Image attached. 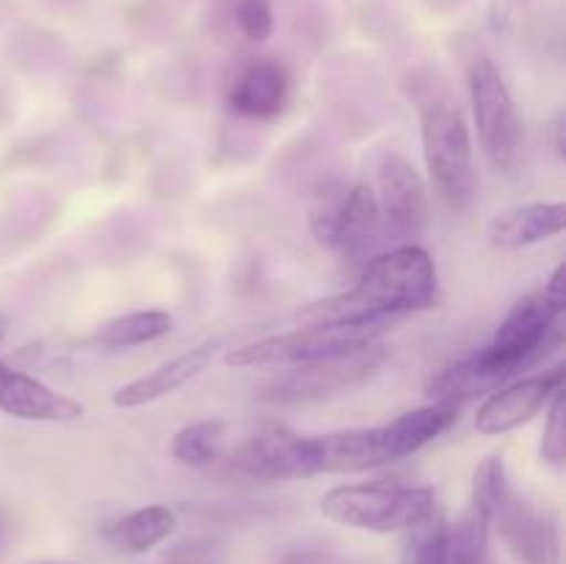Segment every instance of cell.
<instances>
[{"mask_svg":"<svg viewBox=\"0 0 566 564\" xmlns=\"http://www.w3.org/2000/svg\"><path fill=\"white\" fill-rule=\"evenodd\" d=\"M564 310V265H558L539 293H528L512 304L490 346L431 376L426 385L429 401L462 407L545 363L547 354L562 346Z\"/></svg>","mask_w":566,"mask_h":564,"instance_id":"obj_1","label":"cell"},{"mask_svg":"<svg viewBox=\"0 0 566 564\" xmlns=\"http://www.w3.org/2000/svg\"><path fill=\"white\" fill-rule=\"evenodd\" d=\"M437 263L420 243H398L365 263L352 291L310 302L302 324H396L403 315L434 307Z\"/></svg>","mask_w":566,"mask_h":564,"instance_id":"obj_2","label":"cell"},{"mask_svg":"<svg viewBox=\"0 0 566 564\" xmlns=\"http://www.w3.org/2000/svg\"><path fill=\"white\" fill-rule=\"evenodd\" d=\"M418 116L431 186L453 210H464L475 194L473 136L468 116L446 86L431 83L418 92Z\"/></svg>","mask_w":566,"mask_h":564,"instance_id":"obj_3","label":"cell"},{"mask_svg":"<svg viewBox=\"0 0 566 564\" xmlns=\"http://www.w3.org/2000/svg\"><path fill=\"white\" fill-rule=\"evenodd\" d=\"M390 324H304L298 330L260 337L227 352V365L235 368H298L348 357L379 346Z\"/></svg>","mask_w":566,"mask_h":564,"instance_id":"obj_4","label":"cell"},{"mask_svg":"<svg viewBox=\"0 0 566 564\" xmlns=\"http://www.w3.org/2000/svg\"><path fill=\"white\" fill-rule=\"evenodd\" d=\"M437 512V495L431 487L390 484V481H368V484L332 487L321 498V514L337 525L376 534L407 531Z\"/></svg>","mask_w":566,"mask_h":564,"instance_id":"obj_5","label":"cell"},{"mask_svg":"<svg viewBox=\"0 0 566 564\" xmlns=\"http://www.w3.org/2000/svg\"><path fill=\"white\" fill-rule=\"evenodd\" d=\"M470 111H473L475 130L481 149L495 169L506 171L517 164L523 125H520L517 105L503 81L501 70L492 59H475L468 72Z\"/></svg>","mask_w":566,"mask_h":564,"instance_id":"obj_6","label":"cell"},{"mask_svg":"<svg viewBox=\"0 0 566 564\" xmlns=\"http://www.w3.org/2000/svg\"><path fill=\"white\" fill-rule=\"evenodd\" d=\"M385 359V346H370L365 352L348 354V357L324 359V363L298 365V368H285L280 379L265 387L263 398L274 404H298V401H318V398L337 396L352 387H359Z\"/></svg>","mask_w":566,"mask_h":564,"instance_id":"obj_7","label":"cell"},{"mask_svg":"<svg viewBox=\"0 0 566 564\" xmlns=\"http://www.w3.org/2000/svg\"><path fill=\"white\" fill-rule=\"evenodd\" d=\"M376 199L390 236L415 238L429 219V188L412 160L401 153L381 149L374 160Z\"/></svg>","mask_w":566,"mask_h":564,"instance_id":"obj_8","label":"cell"},{"mask_svg":"<svg viewBox=\"0 0 566 564\" xmlns=\"http://www.w3.org/2000/svg\"><path fill=\"white\" fill-rule=\"evenodd\" d=\"M562 387L564 365L534 376H520V379L497 387L484 398V404L475 412V429L486 437L509 435V431L534 420Z\"/></svg>","mask_w":566,"mask_h":564,"instance_id":"obj_9","label":"cell"},{"mask_svg":"<svg viewBox=\"0 0 566 564\" xmlns=\"http://www.w3.org/2000/svg\"><path fill=\"white\" fill-rule=\"evenodd\" d=\"M492 525L501 529L503 540L512 547L520 564H562V542H558L556 523L536 512L525 498H520L512 484L506 487L501 503H497Z\"/></svg>","mask_w":566,"mask_h":564,"instance_id":"obj_10","label":"cell"},{"mask_svg":"<svg viewBox=\"0 0 566 564\" xmlns=\"http://www.w3.org/2000/svg\"><path fill=\"white\" fill-rule=\"evenodd\" d=\"M0 412L36 424H75L83 418V404L25 370L0 363Z\"/></svg>","mask_w":566,"mask_h":564,"instance_id":"obj_11","label":"cell"},{"mask_svg":"<svg viewBox=\"0 0 566 564\" xmlns=\"http://www.w3.org/2000/svg\"><path fill=\"white\" fill-rule=\"evenodd\" d=\"M216 352H219V341L199 343V346L188 348V352L160 363L158 368H153L149 374L136 376L133 382L122 385L119 390H114V396H111V404H114L116 409H136L160 401V398L171 396V393H177L180 387H186L188 382L197 379V376L213 363Z\"/></svg>","mask_w":566,"mask_h":564,"instance_id":"obj_12","label":"cell"},{"mask_svg":"<svg viewBox=\"0 0 566 564\" xmlns=\"http://www.w3.org/2000/svg\"><path fill=\"white\" fill-rule=\"evenodd\" d=\"M387 224L381 216L379 199L370 182L359 180L346 188L340 216L335 224V238H332V252L346 260L365 258L376 247L385 243Z\"/></svg>","mask_w":566,"mask_h":564,"instance_id":"obj_13","label":"cell"},{"mask_svg":"<svg viewBox=\"0 0 566 564\" xmlns=\"http://www.w3.org/2000/svg\"><path fill=\"white\" fill-rule=\"evenodd\" d=\"M287 97H291V77L285 66L271 59H260L238 72L227 92V105L247 119H274L285 111Z\"/></svg>","mask_w":566,"mask_h":564,"instance_id":"obj_14","label":"cell"},{"mask_svg":"<svg viewBox=\"0 0 566 564\" xmlns=\"http://www.w3.org/2000/svg\"><path fill=\"white\" fill-rule=\"evenodd\" d=\"M564 227V202H525L503 210L492 219L490 241L497 249H525L562 236Z\"/></svg>","mask_w":566,"mask_h":564,"instance_id":"obj_15","label":"cell"},{"mask_svg":"<svg viewBox=\"0 0 566 564\" xmlns=\"http://www.w3.org/2000/svg\"><path fill=\"white\" fill-rule=\"evenodd\" d=\"M457 418L459 407H453V404L429 401L423 404V407L398 415L390 424H381V435H385L390 462H398V459L418 453L420 448L429 446L431 440H437L442 431L451 429Z\"/></svg>","mask_w":566,"mask_h":564,"instance_id":"obj_16","label":"cell"},{"mask_svg":"<svg viewBox=\"0 0 566 564\" xmlns=\"http://www.w3.org/2000/svg\"><path fill=\"white\" fill-rule=\"evenodd\" d=\"M175 330V318L166 310H133V313L116 315L94 330V346L103 352H125V348L147 346L160 341Z\"/></svg>","mask_w":566,"mask_h":564,"instance_id":"obj_17","label":"cell"},{"mask_svg":"<svg viewBox=\"0 0 566 564\" xmlns=\"http://www.w3.org/2000/svg\"><path fill=\"white\" fill-rule=\"evenodd\" d=\"M175 512L164 503H153V506H142L116 520L108 529V540L125 553H147L160 545L175 531Z\"/></svg>","mask_w":566,"mask_h":564,"instance_id":"obj_18","label":"cell"},{"mask_svg":"<svg viewBox=\"0 0 566 564\" xmlns=\"http://www.w3.org/2000/svg\"><path fill=\"white\" fill-rule=\"evenodd\" d=\"M401 564H451V525L442 514H429L407 529L401 542Z\"/></svg>","mask_w":566,"mask_h":564,"instance_id":"obj_19","label":"cell"},{"mask_svg":"<svg viewBox=\"0 0 566 564\" xmlns=\"http://www.w3.org/2000/svg\"><path fill=\"white\" fill-rule=\"evenodd\" d=\"M221 440H224L221 420H193L175 435L171 457L186 468H208L219 457Z\"/></svg>","mask_w":566,"mask_h":564,"instance_id":"obj_20","label":"cell"},{"mask_svg":"<svg viewBox=\"0 0 566 564\" xmlns=\"http://www.w3.org/2000/svg\"><path fill=\"white\" fill-rule=\"evenodd\" d=\"M512 484L506 476V462L503 457H486L475 464L473 470V495H470V514L479 520L484 529L492 531V518H495V509L501 503L503 492Z\"/></svg>","mask_w":566,"mask_h":564,"instance_id":"obj_21","label":"cell"},{"mask_svg":"<svg viewBox=\"0 0 566 564\" xmlns=\"http://www.w3.org/2000/svg\"><path fill=\"white\" fill-rule=\"evenodd\" d=\"M451 564H495L490 553V529H484L473 514L451 529Z\"/></svg>","mask_w":566,"mask_h":564,"instance_id":"obj_22","label":"cell"},{"mask_svg":"<svg viewBox=\"0 0 566 564\" xmlns=\"http://www.w3.org/2000/svg\"><path fill=\"white\" fill-rule=\"evenodd\" d=\"M164 564H227V547L216 536H188L164 553Z\"/></svg>","mask_w":566,"mask_h":564,"instance_id":"obj_23","label":"cell"},{"mask_svg":"<svg viewBox=\"0 0 566 564\" xmlns=\"http://www.w3.org/2000/svg\"><path fill=\"white\" fill-rule=\"evenodd\" d=\"M542 459L547 464H564L566 459V404L564 387L547 404L545 437H542Z\"/></svg>","mask_w":566,"mask_h":564,"instance_id":"obj_24","label":"cell"},{"mask_svg":"<svg viewBox=\"0 0 566 564\" xmlns=\"http://www.w3.org/2000/svg\"><path fill=\"white\" fill-rule=\"evenodd\" d=\"M235 17L249 42H265L274 33V6H271V0H238Z\"/></svg>","mask_w":566,"mask_h":564,"instance_id":"obj_25","label":"cell"},{"mask_svg":"<svg viewBox=\"0 0 566 564\" xmlns=\"http://www.w3.org/2000/svg\"><path fill=\"white\" fill-rule=\"evenodd\" d=\"M280 564H359V562L340 556V553L329 551V547H296V551L285 553Z\"/></svg>","mask_w":566,"mask_h":564,"instance_id":"obj_26","label":"cell"},{"mask_svg":"<svg viewBox=\"0 0 566 564\" xmlns=\"http://www.w3.org/2000/svg\"><path fill=\"white\" fill-rule=\"evenodd\" d=\"M6 332H9V321H6V318H3V315H0V343H3Z\"/></svg>","mask_w":566,"mask_h":564,"instance_id":"obj_27","label":"cell"},{"mask_svg":"<svg viewBox=\"0 0 566 564\" xmlns=\"http://www.w3.org/2000/svg\"><path fill=\"white\" fill-rule=\"evenodd\" d=\"M39 564H59V562H39Z\"/></svg>","mask_w":566,"mask_h":564,"instance_id":"obj_28","label":"cell"}]
</instances>
